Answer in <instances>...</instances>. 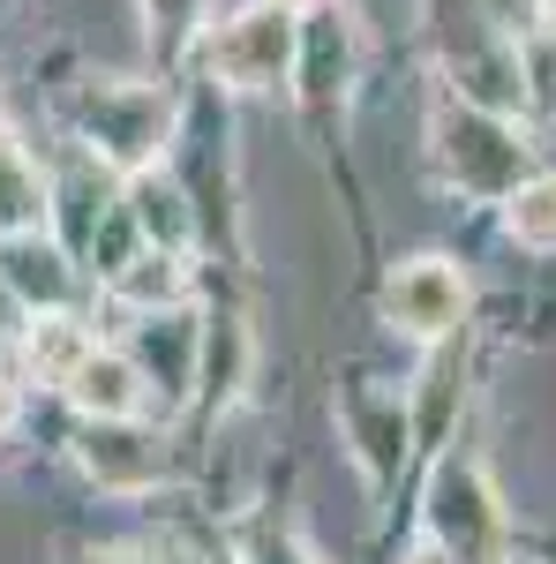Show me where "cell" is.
Listing matches in <instances>:
<instances>
[{
    "mask_svg": "<svg viewBox=\"0 0 556 564\" xmlns=\"http://www.w3.org/2000/svg\"><path fill=\"white\" fill-rule=\"evenodd\" d=\"M428 527H436V550L451 564H497V550H504V512H497L481 467L451 459L436 475V489H428Z\"/></svg>",
    "mask_w": 556,
    "mask_h": 564,
    "instance_id": "6da1fadb",
    "label": "cell"
},
{
    "mask_svg": "<svg viewBox=\"0 0 556 564\" xmlns=\"http://www.w3.org/2000/svg\"><path fill=\"white\" fill-rule=\"evenodd\" d=\"M436 143H444V166L459 174V188H473V196H512L519 166H526V151L512 143V129L489 113V106H444V121H436Z\"/></svg>",
    "mask_w": 556,
    "mask_h": 564,
    "instance_id": "7a4b0ae2",
    "label": "cell"
},
{
    "mask_svg": "<svg viewBox=\"0 0 556 564\" xmlns=\"http://www.w3.org/2000/svg\"><path fill=\"white\" fill-rule=\"evenodd\" d=\"M294 53H301L294 15L271 0V8L233 15V23L211 39V76H218V84H233V90H279L286 76H294Z\"/></svg>",
    "mask_w": 556,
    "mask_h": 564,
    "instance_id": "3957f363",
    "label": "cell"
},
{
    "mask_svg": "<svg viewBox=\"0 0 556 564\" xmlns=\"http://www.w3.org/2000/svg\"><path fill=\"white\" fill-rule=\"evenodd\" d=\"M384 316H391V332H406V339H444L467 316V271L451 257L399 263L384 286Z\"/></svg>",
    "mask_w": 556,
    "mask_h": 564,
    "instance_id": "277c9868",
    "label": "cell"
},
{
    "mask_svg": "<svg viewBox=\"0 0 556 564\" xmlns=\"http://www.w3.org/2000/svg\"><path fill=\"white\" fill-rule=\"evenodd\" d=\"M84 129L98 135V151L106 159H121V166H143L159 143H166V98L143 84H98L84 98Z\"/></svg>",
    "mask_w": 556,
    "mask_h": 564,
    "instance_id": "5b68a950",
    "label": "cell"
},
{
    "mask_svg": "<svg viewBox=\"0 0 556 564\" xmlns=\"http://www.w3.org/2000/svg\"><path fill=\"white\" fill-rule=\"evenodd\" d=\"M76 459H84V475L98 489H151V481L166 475V444L143 430V422H90L76 436Z\"/></svg>",
    "mask_w": 556,
    "mask_h": 564,
    "instance_id": "8992f818",
    "label": "cell"
},
{
    "mask_svg": "<svg viewBox=\"0 0 556 564\" xmlns=\"http://www.w3.org/2000/svg\"><path fill=\"white\" fill-rule=\"evenodd\" d=\"M0 286H8L23 308H45V316L68 308V294H76L68 249L45 241V234H8V241H0Z\"/></svg>",
    "mask_w": 556,
    "mask_h": 564,
    "instance_id": "52a82bcc",
    "label": "cell"
},
{
    "mask_svg": "<svg viewBox=\"0 0 556 564\" xmlns=\"http://www.w3.org/2000/svg\"><path fill=\"white\" fill-rule=\"evenodd\" d=\"M61 391L84 406L90 422H135V406H143V369H135L129 354H113V347H90Z\"/></svg>",
    "mask_w": 556,
    "mask_h": 564,
    "instance_id": "ba28073f",
    "label": "cell"
},
{
    "mask_svg": "<svg viewBox=\"0 0 556 564\" xmlns=\"http://www.w3.org/2000/svg\"><path fill=\"white\" fill-rule=\"evenodd\" d=\"M113 294L129 308H173L188 294V263H181V249H143V257L113 263Z\"/></svg>",
    "mask_w": 556,
    "mask_h": 564,
    "instance_id": "9c48e42d",
    "label": "cell"
},
{
    "mask_svg": "<svg viewBox=\"0 0 556 564\" xmlns=\"http://www.w3.org/2000/svg\"><path fill=\"white\" fill-rule=\"evenodd\" d=\"M39 218H45L39 166L23 159V143L0 135V241H8V234H39Z\"/></svg>",
    "mask_w": 556,
    "mask_h": 564,
    "instance_id": "30bf717a",
    "label": "cell"
},
{
    "mask_svg": "<svg viewBox=\"0 0 556 564\" xmlns=\"http://www.w3.org/2000/svg\"><path fill=\"white\" fill-rule=\"evenodd\" d=\"M504 234L519 249H556V174H534L504 196Z\"/></svg>",
    "mask_w": 556,
    "mask_h": 564,
    "instance_id": "8fae6325",
    "label": "cell"
},
{
    "mask_svg": "<svg viewBox=\"0 0 556 564\" xmlns=\"http://www.w3.org/2000/svg\"><path fill=\"white\" fill-rule=\"evenodd\" d=\"M129 212H135V226L151 234V249H181V241H188V212H181V188H173V181L135 174Z\"/></svg>",
    "mask_w": 556,
    "mask_h": 564,
    "instance_id": "7c38bea8",
    "label": "cell"
},
{
    "mask_svg": "<svg viewBox=\"0 0 556 564\" xmlns=\"http://www.w3.org/2000/svg\"><path fill=\"white\" fill-rule=\"evenodd\" d=\"M84 354H90V332L68 316V308H53L39 332H31V369H39V377H53V384H68Z\"/></svg>",
    "mask_w": 556,
    "mask_h": 564,
    "instance_id": "4fadbf2b",
    "label": "cell"
},
{
    "mask_svg": "<svg viewBox=\"0 0 556 564\" xmlns=\"http://www.w3.org/2000/svg\"><path fill=\"white\" fill-rule=\"evenodd\" d=\"M257 564H308V557H301L294 542H263V550H257Z\"/></svg>",
    "mask_w": 556,
    "mask_h": 564,
    "instance_id": "5bb4252c",
    "label": "cell"
},
{
    "mask_svg": "<svg viewBox=\"0 0 556 564\" xmlns=\"http://www.w3.org/2000/svg\"><path fill=\"white\" fill-rule=\"evenodd\" d=\"M151 564H204V557H196V550H181V542H173V550H159V557H151Z\"/></svg>",
    "mask_w": 556,
    "mask_h": 564,
    "instance_id": "9a60e30c",
    "label": "cell"
},
{
    "mask_svg": "<svg viewBox=\"0 0 556 564\" xmlns=\"http://www.w3.org/2000/svg\"><path fill=\"white\" fill-rule=\"evenodd\" d=\"M406 564H451V557H444L436 542H422V550H414V557H406Z\"/></svg>",
    "mask_w": 556,
    "mask_h": 564,
    "instance_id": "2e32d148",
    "label": "cell"
},
{
    "mask_svg": "<svg viewBox=\"0 0 556 564\" xmlns=\"http://www.w3.org/2000/svg\"><path fill=\"white\" fill-rule=\"evenodd\" d=\"M8 422H15V391L0 384V436H8Z\"/></svg>",
    "mask_w": 556,
    "mask_h": 564,
    "instance_id": "e0dca14e",
    "label": "cell"
},
{
    "mask_svg": "<svg viewBox=\"0 0 556 564\" xmlns=\"http://www.w3.org/2000/svg\"><path fill=\"white\" fill-rule=\"evenodd\" d=\"M286 15H308V8H331V0H279Z\"/></svg>",
    "mask_w": 556,
    "mask_h": 564,
    "instance_id": "ac0fdd59",
    "label": "cell"
},
{
    "mask_svg": "<svg viewBox=\"0 0 556 564\" xmlns=\"http://www.w3.org/2000/svg\"><path fill=\"white\" fill-rule=\"evenodd\" d=\"M98 564H151V557H135V550H113V557H98Z\"/></svg>",
    "mask_w": 556,
    "mask_h": 564,
    "instance_id": "d6986e66",
    "label": "cell"
},
{
    "mask_svg": "<svg viewBox=\"0 0 556 564\" xmlns=\"http://www.w3.org/2000/svg\"><path fill=\"white\" fill-rule=\"evenodd\" d=\"M534 8H542V15H556V0H534Z\"/></svg>",
    "mask_w": 556,
    "mask_h": 564,
    "instance_id": "ffe728a7",
    "label": "cell"
}]
</instances>
